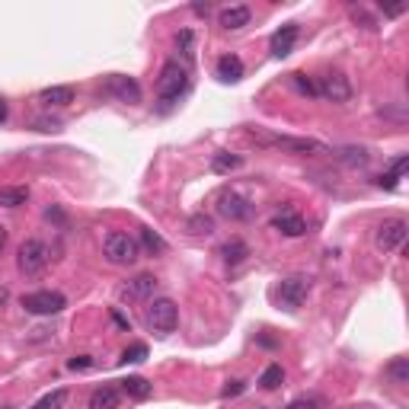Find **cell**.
Segmentation results:
<instances>
[{"label": "cell", "instance_id": "1", "mask_svg": "<svg viewBox=\"0 0 409 409\" xmlns=\"http://www.w3.org/2000/svg\"><path fill=\"white\" fill-rule=\"evenodd\" d=\"M189 93V67L179 61H166L163 70H160L157 80V96H160V109H173L182 96Z\"/></svg>", "mask_w": 409, "mask_h": 409}, {"label": "cell", "instance_id": "2", "mask_svg": "<svg viewBox=\"0 0 409 409\" xmlns=\"http://www.w3.org/2000/svg\"><path fill=\"white\" fill-rule=\"evenodd\" d=\"M253 141L262 147H278V151H291V153H323L326 147L313 138H288V134H262L253 131Z\"/></svg>", "mask_w": 409, "mask_h": 409}, {"label": "cell", "instance_id": "3", "mask_svg": "<svg viewBox=\"0 0 409 409\" xmlns=\"http://www.w3.org/2000/svg\"><path fill=\"white\" fill-rule=\"evenodd\" d=\"M19 304L26 307V313H36V317H55L67 307V298L61 291H32V294H23Z\"/></svg>", "mask_w": 409, "mask_h": 409}, {"label": "cell", "instance_id": "4", "mask_svg": "<svg viewBox=\"0 0 409 409\" xmlns=\"http://www.w3.org/2000/svg\"><path fill=\"white\" fill-rule=\"evenodd\" d=\"M16 266H19V272L23 275H38L45 266H48V246H45L42 240H23L19 243V253H16Z\"/></svg>", "mask_w": 409, "mask_h": 409}, {"label": "cell", "instance_id": "5", "mask_svg": "<svg viewBox=\"0 0 409 409\" xmlns=\"http://www.w3.org/2000/svg\"><path fill=\"white\" fill-rule=\"evenodd\" d=\"M147 323H151L153 332L170 336V332L176 329V323H179V307L173 304L170 298H157L151 307H147Z\"/></svg>", "mask_w": 409, "mask_h": 409}, {"label": "cell", "instance_id": "6", "mask_svg": "<svg viewBox=\"0 0 409 409\" xmlns=\"http://www.w3.org/2000/svg\"><path fill=\"white\" fill-rule=\"evenodd\" d=\"M102 249H106V259L115 262V266H131L141 253L138 243L128 234H121V230H112V234L106 236V243H102Z\"/></svg>", "mask_w": 409, "mask_h": 409}, {"label": "cell", "instance_id": "7", "mask_svg": "<svg viewBox=\"0 0 409 409\" xmlns=\"http://www.w3.org/2000/svg\"><path fill=\"white\" fill-rule=\"evenodd\" d=\"M409 234V224L403 221V217H390V221H383L381 227H377V249H383V253H393L396 246H403V240H406Z\"/></svg>", "mask_w": 409, "mask_h": 409}, {"label": "cell", "instance_id": "8", "mask_svg": "<svg viewBox=\"0 0 409 409\" xmlns=\"http://www.w3.org/2000/svg\"><path fill=\"white\" fill-rule=\"evenodd\" d=\"M317 96H323V99H329V102H349L351 99L349 77H345V74H326V77H320Z\"/></svg>", "mask_w": 409, "mask_h": 409}, {"label": "cell", "instance_id": "9", "mask_svg": "<svg viewBox=\"0 0 409 409\" xmlns=\"http://www.w3.org/2000/svg\"><path fill=\"white\" fill-rule=\"evenodd\" d=\"M307 298V281L304 278H285L275 288V300H278L285 310H298Z\"/></svg>", "mask_w": 409, "mask_h": 409}, {"label": "cell", "instance_id": "10", "mask_svg": "<svg viewBox=\"0 0 409 409\" xmlns=\"http://www.w3.org/2000/svg\"><path fill=\"white\" fill-rule=\"evenodd\" d=\"M217 211H221L227 221H249V217H253V202L236 195V192H227V195H221Z\"/></svg>", "mask_w": 409, "mask_h": 409}, {"label": "cell", "instance_id": "11", "mask_svg": "<svg viewBox=\"0 0 409 409\" xmlns=\"http://www.w3.org/2000/svg\"><path fill=\"white\" fill-rule=\"evenodd\" d=\"M298 36H300L298 23H285L281 29H275L272 38H268V51H272V58H288V55H291Z\"/></svg>", "mask_w": 409, "mask_h": 409}, {"label": "cell", "instance_id": "12", "mask_svg": "<svg viewBox=\"0 0 409 409\" xmlns=\"http://www.w3.org/2000/svg\"><path fill=\"white\" fill-rule=\"evenodd\" d=\"M106 89L115 96V99H121V102H141V87H138V80H131V77H125V74H112L106 80Z\"/></svg>", "mask_w": 409, "mask_h": 409}, {"label": "cell", "instance_id": "13", "mask_svg": "<svg viewBox=\"0 0 409 409\" xmlns=\"http://www.w3.org/2000/svg\"><path fill=\"white\" fill-rule=\"evenodd\" d=\"M272 230H278V234H285V236H304L307 221L300 214H294V211H285V214L272 217Z\"/></svg>", "mask_w": 409, "mask_h": 409}, {"label": "cell", "instance_id": "14", "mask_svg": "<svg viewBox=\"0 0 409 409\" xmlns=\"http://www.w3.org/2000/svg\"><path fill=\"white\" fill-rule=\"evenodd\" d=\"M249 19H253V13H249V6H243V4L224 6V10H221V26H224V29H243V26H249Z\"/></svg>", "mask_w": 409, "mask_h": 409}, {"label": "cell", "instance_id": "15", "mask_svg": "<svg viewBox=\"0 0 409 409\" xmlns=\"http://www.w3.org/2000/svg\"><path fill=\"white\" fill-rule=\"evenodd\" d=\"M406 163H409V157H406V153H400V157L390 163V170L377 176V185H381V189H387V192H393L396 185H400V176L406 173Z\"/></svg>", "mask_w": 409, "mask_h": 409}, {"label": "cell", "instance_id": "16", "mask_svg": "<svg viewBox=\"0 0 409 409\" xmlns=\"http://www.w3.org/2000/svg\"><path fill=\"white\" fill-rule=\"evenodd\" d=\"M153 288H157V278H153V275H138V278H131L125 285V298L144 300V298H151V294H153Z\"/></svg>", "mask_w": 409, "mask_h": 409}, {"label": "cell", "instance_id": "17", "mask_svg": "<svg viewBox=\"0 0 409 409\" xmlns=\"http://www.w3.org/2000/svg\"><path fill=\"white\" fill-rule=\"evenodd\" d=\"M217 77L224 83H236L243 77V61L236 55H221L217 58Z\"/></svg>", "mask_w": 409, "mask_h": 409}, {"label": "cell", "instance_id": "18", "mask_svg": "<svg viewBox=\"0 0 409 409\" xmlns=\"http://www.w3.org/2000/svg\"><path fill=\"white\" fill-rule=\"evenodd\" d=\"M89 409H119V390L115 387H96L89 393Z\"/></svg>", "mask_w": 409, "mask_h": 409}, {"label": "cell", "instance_id": "19", "mask_svg": "<svg viewBox=\"0 0 409 409\" xmlns=\"http://www.w3.org/2000/svg\"><path fill=\"white\" fill-rule=\"evenodd\" d=\"M38 102L42 106H67V102H74V87H48L38 93Z\"/></svg>", "mask_w": 409, "mask_h": 409}, {"label": "cell", "instance_id": "20", "mask_svg": "<svg viewBox=\"0 0 409 409\" xmlns=\"http://www.w3.org/2000/svg\"><path fill=\"white\" fill-rule=\"evenodd\" d=\"M26 198H29V189H26V185H0V208L26 204Z\"/></svg>", "mask_w": 409, "mask_h": 409}, {"label": "cell", "instance_id": "21", "mask_svg": "<svg viewBox=\"0 0 409 409\" xmlns=\"http://www.w3.org/2000/svg\"><path fill=\"white\" fill-rule=\"evenodd\" d=\"M243 166V157L240 153H227V151H221V153H214V157H211V170L214 173H234V170H240Z\"/></svg>", "mask_w": 409, "mask_h": 409}, {"label": "cell", "instance_id": "22", "mask_svg": "<svg viewBox=\"0 0 409 409\" xmlns=\"http://www.w3.org/2000/svg\"><path fill=\"white\" fill-rule=\"evenodd\" d=\"M141 246H144L147 256H163L166 253V240L151 227H141Z\"/></svg>", "mask_w": 409, "mask_h": 409}, {"label": "cell", "instance_id": "23", "mask_svg": "<svg viewBox=\"0 0 409 409\" xmlns=\"http://www.w3.org/2000/svg\"><path fill=\"white\" fill-rule=\"evenodd\" d=\"M336 160H342V163L349 166H364L371 160V153L364 151V147H339V151H329Z\"/></svg>", "mask_w": 409, "mask_h": 409}, {"label": "cell", "instance_id": "24", "mask_svg": "<svg viewBox=\"0 0 409 409\" xmlns=\"http://www.w3.org/2000/svg\"><path fill=\"white\" fill-rule=\"evenodd\" d=\"M221 256H224V262H227V266H240V262L249 256V246L243 240H227L221 246Z\"/></svg>", "mask_w": 409, "mask_h": 409}, {"label": "cell", "instance_id": "25", "mask_svg": "<svg viewBox=\"0 0 409 409\" xmlns=\"http://www.w3.org/2000/svg\"><path fill=\"white\" fill-rule=\"evenodd\" d=\"M121 390H125L128 396H134V400H147V396L153 393V387L144 381V377H125V381H121Z\"/></svg>", "mask_w": 409, "mask_h": 409}, {"label": "cell", "instance_id": "26", "mask_svg": "<svg viewBox=\"0 0 409 409\" xmlns=\"http://www.w3.org/2000/svg\"><path fill=\"white\" fill-rule=\"evenodd\" d=\"M281 381H285V368H281V364H268V368L262 371V377H259V387L262 390H278Z\"/></svg>", "mask_w": 409, "mask_h": 409}, {"label": "cell", "instance_id": "27", "mask_svg": "<svg viewBox=\"0 0 409 409\" xmlns=\"http://www.w3.org/2000/svg\"><path fill=\"white\" fill-rule=\"evenodd\" d=\"M387 377L393 383H409V358H393V361L387 364Z\"/></svg>", "mask_w": 409, "mask_h": 409}, {"label": "cell", "instance_id": "28", "mask_svg": "<svg viewBox=\"0 0 409 409\" xmlns=\"http://www.w3.org/2000/svg\"><path fill=\"white\" fill-rule=\"evenodd\" d=\"M189 234H198V236L214 234V217L211 214H192L189 217Z\"/></svg>", "mask_w": 409, "mask_h": 409}, {"label": "cell", "instance_id": "29", "mask_svg": "<svg viewBox=\"0 0 409 409\" xmlns=\"http://www.w3.org/2000/svg\"><path fill=\"white\" fill-rule=\"evenodd\" d=\"M176 45H179V51H182V58H185V67L192 64V58H195V36H192V29H182L176 36Z\"/></svg>", "mask_w": 409, "mask_h": 409}, {"label": "cell", "instance_id": "30", "mask_svg": "<svg viewBox=\"0 0 409 409\" xmlns=\"http://www.w3.org/2000/svg\"><path fill=\"white\" fill-rule=\"evenodd\" d=\"M288 409H329V403H326V396L310 393V396H298V400H291Z\"/></svg>", "mask_w": 409, "mask_h": 409}, {"label": "cell", "instance_id": "31", "mask_svg": "<svg viewBox=\"0 0 409 409\" xmlns=\"http://www.w3.org/2000/svg\"><path fill=\"white\" fill-rule=\"evenodd\" d=\"M291 87L298 89L300 96H307V99H313V96H317V83H313L307 74H291Z\"/></svg>", "mask_w": 409, "mask_h": 409}, {"label": "cell", "instance_id": "32", "mask_svg": "<svg viewBox=\"0 0 409 409\" xmlns=\"http://www.w3.org/2000/svg\"><path fill=\"white\" fill-rule=\"evenodd\" d=\"M144 358H147V345L144 342H134V345H128V349L121 351L119 361L121 364H138V361H144Z\"/></svg>", "mask_w": 409, "mask_h": 409}, {"label": "cell", "instance_id": "33", "mask_svg": "<svg viewBox=\"0 0 409 409\" xmlns=\"http://www.w3.org/2000/svg\"><path fill=\"white\" fill-rule=\"evenodd\" d=\"M64 400H67V390H51V393L42 396V400H38L32 409H61Z\"/></svg>", "mask_w": 409, "mask_h": 409}, {"label": "cell", "instance_id": "34", "mask_svg": "<svg viewBox=\"0 0 409 409\" xmlns=\"http://www.w3.org/2000/svg\"><path fill=\"white\" fill-rule=\"evenodd\" d=\"M67 368L70 371H87V368H93V358H89V355H74L67 361Z\"/></svg>", "mask_w": 409, "mask_h": 409}, {"label": "cell", "instance_id": "35", "mask_svg": "<svg viewBox=\"0 0 409 409\" xmlns=\"http://www.w3.org/2000/svg\"><path fill=\"white\" fill-rule=\"evenodd\" d=\"M243 390H246V383H243V381H230L227 387L221 390V396H224V400H230V396H240Z\"/></svg>", "mask_w": 409, "mask_h": 409}, {"label": "cell", "instance_id": "36", "mask_svg": "<svg viewBox=\"0 0 409 409\" xmlns=\"http://www.w3.org/2000/svg\"><path fill=\"white\" fill-rule=\"evenodd\" d=\"M406 13V4H390V6H383V16H403Z\"/></svg>", "mask_w": 409, "mask_h": 409}, {"label": "cell", "instance_id": "37", "mask_svg": "<svg viewBox=\"0 0 409 409\" xmlns=\"http://www.w3.org/2000/svg\"><path fill=\"white\" fill-rule=\"evenodd\" d=\"M259 345H266V349H275V345H278V342H275L272 336H259Z\"/></svg>", "mask_w": 409, "mask_h": 409}, {"label": "cell", "instance_id": "38", "mask_svg": "<svg viewBox=\"0 0 409 409\" xmlns=\"http://www.w3.org/2000/svg\"><path fill=\"white\" fill-rule=\"evenodd\" d=\"M6 112H10V109H6V99L0 96V121H6Z\"/></svg>", "mask_w": 409, "mask_h": 409}, {"label": "cell", "instance_id": "39", "mask_svg": "<svg viewBox=\"0 0 409 409\" xmlns=\"http://www.w3.org/2000/svg\"><path fill=\"white\" fill-rule=\"evenodd\" d=\"M4 246H6V227L0 224V253H4Z\"/></svg>", "mask_w": 409, "mask_h": 409}, {"label": "cell", "instance_id": "40", "mask_svg": "<svg viewBox=\"0 0 409 409\" xmlns=\"http://www.w3.org/2000/svg\"><path fill=\"white\" fill-rule=\"evenodd\" d=\"M259 409H266V406H259Z\"/></svg>", "mask_w": 409, "mask_h": 409}]
</instances>
